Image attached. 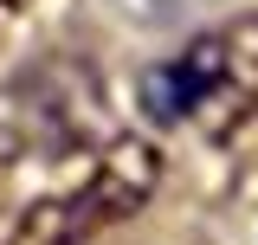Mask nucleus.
I'll list each match as a JSON object with an SVG mask.
<instances>
[{"label": "nucleus", "instance_id": "obj_2", "mask_svg": "<svg viewBox=\"0 0 258 245\" xmlns=\"http://www.w3.org/2000/svg\"><path fill=\"white\" fill-rule=\"evenodd\" d=\"M161 181V155L136 136H116L110 149L91 161V174L78 187H64L52 200H39L26 213V239L39 245H84L97 232H110L116 219H129Z\"/></svg>", "mask_w": 258, "mask_h": 245}, {"label": "nucleus", "instance_id": "obj_4", "mask_svg": "<svg viewBox=\"0 0 258 245\" xmlns=\"http://www.w3.org/2000/svg\"><path fill=\"white\" fill-rule=\"evenodd\" d=\"M20 7H26V0H0V39L13 32V20H20Z\"/></svg>", "mask_w": 258, "mask_h": 245}, {"label": "nucleus", "instance_id": "obj_1", "mask_svg": "<svg viewBox=\"0 0 258 245\" xmlns=\"http://www.w3.org/2000/svg\"><path fill=\"white\" fill-rule=\"evenodd\" d=\"M258 110V13L194 32L174 58L142 78V116L161 129L226 136Z\"/></svg>", "mask_w": 258, "mask_h": 245}, {"label": "nucleus", "instance_id": "obj_3", "mask_svg": "<svg viewBox=\"0 0 258 245\" xmlns=\"http://www.w3.org/2000/svg\"><path fill=\"white\" fill-rule=\"evenodd\" d=\"M129 7H142V13H155V20H168V13H181V7H194V0H129Z\"/></svg>", "mask_w": 258, "mask_h": 245}]
</instances>
